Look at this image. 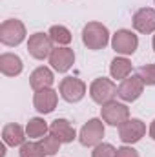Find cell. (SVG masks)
<instances>
[{
  "instance_id": "1",
  "label": "cell",
  "mask_w": 155,
  "mask_h": 157,
  "mask_svg": "<svg viewBox=\"0 0 155 157\" xmlns=\"http://www.w3.org/2000/svg\"><path fill=\"white\" fill-rule=\"evenodd\" d=\"M82 42L91 51L104 49L110 44V31L100 22H88L82 29Z\"/></svg>"
},
{
  "instance_id": "2",
  "label": "cell",
  "mask_w": 155,
  "mask_h": 157,
  "mask_svg": "<svg viewBox=\"0 0 155 157\" xmlns=\"http://www.w3.org/2000/svg\"><path fill=\"white\" fill-rule=\"evenodd\" d=\"M26 26L18 18H7L0 24V42L4 46L15 48L26 40Z\"/></svg>"
},
{
  "instance_id": "3",
  "label": "cell",
  "mask_w": 155,
  "mask_h": 157,
  "mask_svg": "<svg viewBox=\"0 0 155 157\" xmlns=\"http://www.w3.org/2000/svg\"><path fill=\"white\" fill-rule=\"evenodd\" d=\"M89 97L93 102L97 104H108L112 101H115L117 97V84L112 80V78L100 77L95 78L91 84H89Z\"/></svg>"
},
{
  "instance_id": "4",
  "label": "cell",
  "mask_w": 155,
  "mask_h": 157,
  "mask_svg": "<svg viewBox=\"0 0 155 157\" xmlns=\"http://www.w3.org/2000/svg\"><path fill=\"white\" fill-rule=\"evenodd\" d=\"M102 137H104V122H102V119H89L80 128V133H78V141L86 148L100 144Z\"/></svg>"
},
{
  "instance_id": "5",
  "label": "cell",
  "mask_w": 155,
  "mask_h": 157,
  "mask_svg": "<svg viewBox=\"0 0 155 157\" xmlns=\"http://www.w3.org/2000/svg\"><path fill=\"white\" fill-rule=\"evenodd\" d=\"M144 91V82L139 75H130L124 80H120V84L117 86V97L122 99L124 102H135Z\"/></svg>"
},
{
  "instance_id": "6",
  "label": "cell",
  "mask_w": 155,
  "mask_h": 157,
  "mask_svg": "<svg viewBox=\"0 0 155 157\" xmlns=\"http://www.w3.org/2000/svg\"><path fill=\"white\" fill-rule=\"evenodd\" d=\"M28 51L33 59L37 60H44V59H49L51 51H53V40L49 37V33H33L29 39H28Z\"/></svg>"
},
{
  "instance_id": "7",
  "label": "cell",
  "mask_w": 155,
  "mask_h": 157,
  "mask_svg": "<svg viewBox=\"0 0 155 157\" xmlns=\"http://www.w3.org/2000/svg\"><path fill=\"white\" fill-rule=\"evenodd\" d=\"M112 48L115 49V53L122 55V57L133 55L139 48V37L130 29H119L112 37Z\"/></svg>"
},
{
  "instance_id": "8",
  "label": "cell",
  "mask_w": 155,
  "mask_h": 157,
  "mask_svg": "<svg viewBox=\"0 0 155 157\" xmlns=\"http://www.w3.org/2000/svg\"><path fill=\"white\" fill-rule=\"evenodd\" d=\"M86 82L80 80L77 77H66L60 80V86H59V93L60 97L66 101V102H78L84 99L86 95Z\"/></svg>"
},
{
  "instance_id": "9",
  "label": "cell",
  "mask_w": 155,
  "mask_h": 157,
  "mask_svg": "<svg viewBox=\"0 0 155 157\" xmlns=\"http://www.w3.org/2000/svg\"><path fill=\"white\" fill-rule=\"evenodd\" d=\"M100 119L110 126H120L122 122H126L130 119V108L126 104H122V102L112 101L108 104H102Z\"/></svg>"
},
{
  "instance_id": "10",
  "label": "cell",
  "mask_w": 155,
  "mask_h": 157,
  "mask_svg": "<svg viewBox=\"0 0 155 157\" xmlns=\"http://www.w3.org/2000/svg\"><path fill=\"white\" fill-rule=\"evenodd\" d=\"M146 135V124L141 119H128L119 126V139L124 144H135Z\"/></svg>"
},
{
  "instance_id": "11",
  "label": "cell",
  "mask_w": 155,
  "mask_h": 157,
  "mask_svg": "<svg viewBox=\"0 0 155 157\" xmlns=\"http://www.w3.org/2000/svg\"><path fill=\"white\" fill-rule=\"evenodd\" d=\"M49 64L55 71L59 73H68L71 66L75 64V51L68 46H57L53 48L49 55Z\"/></svg>"
},
{
  "instance_id": "12",
  "label": "cell",
  "mask_w": 155,
  "mask_h": 157,
  "mask_svg": "<svg viewBox=\"0 0 155 157\" xmlns=\"http://www.w3.org/2000/svg\"><path fill=\"white\" fill-rule=\"evenodd\" d=\"M133 29L142 33V35H152L155 33V9L153 7H141L135 11L131 18Z\"/></svg>"
},
{
  "instance_id": "13",
  "label": "cell",
  "mask_w": 155,
  "mask_h": 157,
  "mask_svg": "<svg viewBox=\"0 0 155 157\" xmlns=\"http://www.w3.org/2000/svg\"><path fill=\"white\" fill-rule=\"evenodd\" d=\"M57 102H59V93H57L53 88H46V90L35 91L33 106H35V110H37L39 113H42V115L51 113V112L57 108Z\"/></svg>"
},
{
  "instance_id": "14",
  "label": "cell",
  "mask_w": 155,
  "mask_h": 157,
  "mask_svg": "<svg viewBox=\"0 0 155 157\" xmlns=\"http://www.w3.org/2000/svg\"><path fill=\"white\" fill-rule=\"evenodd\" d=\"M49 132L55 137H59L60 143H73L77 139V132L68 119H55L49 124Z\"/></svg>"
},
{
  "instance_id": "15",
  "label": "cell",
  "mask_w": 155,
  "mask_h": 157,
  "mask_svg": "<svg viewBox=\"0 0 155 157\" xmlns=\"http://www.w3.org/2000/svg\"><path fill=\"white\" fill-rule=\"evenodd\" d=\"M26 130L17 124V122H11V124H6L2 128V141L6 146H22L26 143Z\"/></svg>"
},
{
  "instance_id": "16",
  "label": "cell",
  "mask_w": 155,
  "mask_h": 157,
  "mask_svg": "<svg viewBox=\"0 0 155 157\" xmlns=\"http://www.w3.org/2000/svg\"><path fill=\"white\" fill-rule=\"evenodd\" d=\"M24 70L22 59L15 53H2L0 55V71L6 77H17Z\"/></svg>"
},
{
  "instance_id": "17",
  "label": "cell",
  "mask_w": 155,
  "mask_h": 157,
  "mask_svg": "<svg viewBox=\"0 0 155 157\" xmlns=\"http://www.w3.org/2000/svg\"><path fill=\"white\" fill-rule=\"evenodd\" d=\"M53 82H55V75H53V71H51L49 68H46V66H39V68L29 75V84H31V88H33L35 91L51 88Z\"/></svg>"
},
{
  "instance_id": "18",
  "label": "cell",
  "mask_w": 155,
  "mask_h": 157,
  "mask_svg": "<svg viewBox=\"0 0 155 157\" xmlns=\"http://www.w3.org/2000/svg\"><path fill=\"white\" fill-rule=\"evenodd\" d=\"M131 70H133V64L126 59V57H115L110 64V75L117 80H124L126 77L131 75Z\"/></svg>"
},
{
  "instance_id": "19",
  "label": "cell",
  "mask_w": 155,
  "mask_h": 157,
  "mask_svg": "<svg viewBox=\"0 0 155 157\" xmlns=\"http://www.w3.org/2000/svg\"><path fill=\"white\" fill-rule=\"evenodd\" d=\"M47 132H49V126L42 117L29 119L26 124V135L29 139H42L44 135H47Z\"/></svg>"
},
{
  "instance_id": "20",
  "label": "cell",
  "mask_w": 155,
  "mask_h": 157,
  "mask_svg": "<svg viewBox=\"0 0 155 157\" xmlns=\"http://www.w3.org/2000/svg\"><path fill=\"white\" fill-rule=\"evenodd\" d=\"M49 37L53 40V44H57V46H68L70 42H71V31L66 28V26H51L49 28Z\"/></svg>"
},
{
  "instance_id": "21",
  "label": "cell",
  "mask_w": 155,
  "mask_h": 157,
  "mask_svg": "<svg viewBox=\"0 0 155 157\" xmlns=\"http://www.w3.org/2000/svg\"><path fill=\"white\" fill-rule=\"evenodd\" d=\"M20 157H47L46 155V152H44V148H42V144L39 143H35V141H28V143H24L22 146H20Z\"/></svg>"
},
{
  "instance_id": "22",
  "label": "cell",
  "mask_w": 155,
  "mask_h": 157,
  "mask_svg": "<svg viewBox=\"0 0 155 157\" xmlns=\"http://www.w3.org/2000/svg\"><path fill=\"white\" fill-rule=\"evenodd\" d=\"M40 144H42V148H44V152H46V155H55L57 152H59V148H60V139L59 137H55L51 132L47 133V135H44L42 139H40Z\"/></svg>"
},
{
  "instance_id": "23",
  "label": "cell",
  "mask_w": 155,
  "mask_h": 157,
  "mask_svg": "<svg viewBox=\"0 0 155 157\" xmlns=\"http://www.w3.org/2000/svg\"><path fill=\"white\" fill-rule=\"evenodd\" d=\"M137 75L142 78L144 86H155V64H144L137 70Z\"/></svg>"
},
{
  "instance_id": "24",
  "label": "cell",
  "mask_w": 155,
  "mask_h": 157,
  "mask_svg": "<svg viewBox=\"0 0 155 157\" xmlns=\"http://www.w3.org/2000/svg\"><path fill=\"white\" fill-rule=\"evenodd\" d=\"M91 157H117V148L110 143H100L93 148Z\"/></svg>"
},
{
  "instance_id": "25",
  "label": "cell",
  "mask_w": 155,
  "mask_h": 157,
  "mask_svg": "<svg viewBox=\"0 0 155 157\" xmlns=\"http://www.w3.org/2000/svg\"><path fill=\"white\" fill-rule=\"evenodd\" d=\"M117 157H141V155L131 146H120V148H117Z\"/></svg>"
},
{
  "instance_id": "26",
  "label": "cell",
  "mask_w": 155,
  "mask_h": 157,
  "mask_svg": "<svg viewBox=\"0 0 155 157\" xmlns=\"http://www.w3.org/2000/svg\"><path fill=\"white\" fill-rule=\"evenodd\" d=\"M150 137L155 141V119L152 121V124H150Z\"/></svg>"
},
{
  "instance_id": "27",
  "label": "cell",
  "mask_w": 155,
  "mask_h": 157,
  "mask_svg": "<svg viewBox=\"0 0 155 157\" xmlns=\"http://www.w3.org/2000/svg\"><path fill=\"white\" fill-rule=\"evenodd\" d=\"M152 46H153V51H155V35H153V39H152Z\"/></svg>"
},
{
  "instance_id": "28",
  "label": "cell",
  "mask_w": 155,
  "mask_h": 157,
  "mask_svg": "<svg viewBox=\"0 0 155 157\" xmlns=\"http://www.w3.org/2000/svg\"><path fill=\"white\" fill-rule=\"evenodd\" d=\"M153 2H155V0H153Z\"/></svg>"
}]
</instances>
